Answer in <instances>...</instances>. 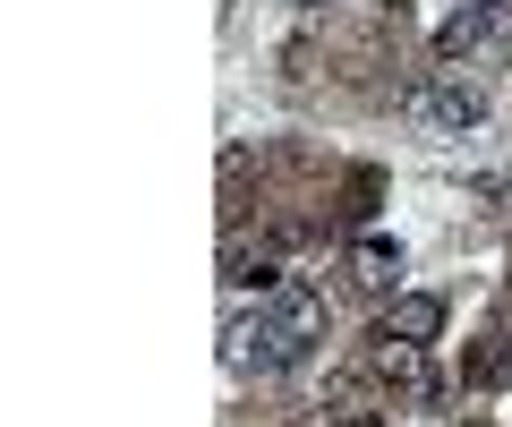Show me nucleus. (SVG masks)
Returning <instances> with one entry per match:
<instances>
[{
  "label": "nucleus",
  "instance_id": "1",
  "mask_svg": "<svg viewBox=\"0 0 512 427\" xmlns=\"http://www.w3.org/2000/svg\"><path fill=\"white\" fill-rule=\"evenodd\" d=\"M316 342H325V291H316L308 274L265 282V299H256V308H239L231 325H222V351H231V368H256V376L299 368Z\"/></svg>",
  "mask_w": 512,
  "mask_h": 427
},
{
  "label": "nucleus",
  "instance_id": "2",
  "mask_svg": "<svg viewBox=\"0 0 512 427\" xmlns=\"http://www.w3.org/2000/svg\"><path fill=\"white\" fill-rule=\"evenodd\" d=\"M402 103H410V120H427V129H444V137H461V129H478V120H487V86H478V77H461V69L419 77Z\"/></svg>",
  "mask_w": 512,
  "mask_h": 427
},
{
  "label": "nucleus",
  "instance_id": "3",
  "mask_svg": "<svg viewBox=\"0 0 512 427\" xmlns=\"http://www.w3.org/2000/svg\"><path fill=\"white\" fill-rule=\"evenodd\" d=\"M495 43H512V9H504V0H461L453 18L436 26V60H444V69L495 52Z\"/></svg>",
  "mask_w": 512,
  "mask_h": 427
},
{
  "label": "nucleus",
  "instance_id": "4",
  "mask_svg": "<svg viewBox=\"0 0 512 427\" xmlns=\"http://www.w3.org/2000/svg\"><path fill=\"white\" fill-rule=\"evenodd\" d=\"M436 325H444V299L436 291H393V308H384V342H436Z\"/></svg>",
  "mask_w": 512,
  "mask_h": 427
},
{
  "label": "nucleus",
  "instance_id": "5",
  "mask_svg": "<svg viewBox=\"0 0 512 427\" xmlns=\"http://www.w3.org/2000/svg\"><path fill=\"white\" fill-rule=\"evenodd\" d=\"M342 274L359 282V291H393V282H402V248H393V240H359Z\"/></svg>",
  "mask_w": 512,
  "mask_h": 427
},
{
  "label": "nucleus",
  "instance_id": "6",
  "mask_svg": "<svg viewBox=\"0 0 512 427\" xmlns=\"http://www.w3.org/2000/svg\"><path fill=\"white\" fill-rule=\"evenodd\" d=\"M299 9H316V0H299Z\"/></svg>",
  "mask_w": 512,
  "mask_h": 427
}]
</instances>
